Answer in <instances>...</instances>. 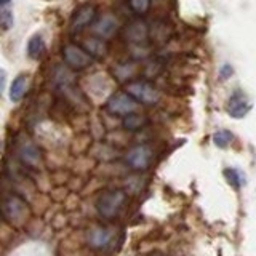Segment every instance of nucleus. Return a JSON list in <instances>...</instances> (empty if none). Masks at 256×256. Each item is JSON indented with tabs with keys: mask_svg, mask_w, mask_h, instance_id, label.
Listing matches in <instances>:
<instances>
[{
	"mask_svg": "<svg viewBox=\"0 0 256 256\" xmlns=\"http://www.w3.org/2000/svg\"><path fill=\"white\" fill-rule=\"evenodd\" d=\"M126 202V194L122 189H114V190H108L98 198V213L106 220H112L122 212V208L125 206Z\"/></svg>",
	"mask_w": 256,
	"mask_h": 256,
	"instance_id": "obj_1",
	"label": "nucleus"
},
{
	"mask_svg": "<svg viewBox=\"0 0 256 256\" xmlns=\"http://www.w3.org/2000/svg\"><path fill=\"white\" fill-rule=\"evenodd\" d=\"M125 92L130 93L136 101L142 104H156L160 98L154 85L146 82V80H136V82L126 84Z\"/></svg>",
	"mask_w": 256,
	"mask_h": 256,
	"instance_id": "obj_2",
	"label": "nucleus"
},
{
	"mask_svg": "<svg viewBox=\"0 0 256 256\" xmlns=\"http://www.w3.org/2000/svg\"><path fill=\"white\" fill-rule=\"evenodd\" d=\"M106 109L110 112V114H116V116H130L134 114L136 110V100L130 93L126 92H117L110 96L106 104Z\"/></svg>",
	"mask_w": 256,
	"mask_h": 256,
	"instance_id": "obj_3",
	"label": "nucleus"
},
{
	"mask_svg": "<svg viewBox=\"0 0 256 256\" xmlns=\"http://www.w3.org/2000/svg\"><path fill=\"white\" fill-rule=\"evenodd\" d=\"M62 58L69 68L78 70V69H85L86 66H90L93 56L86 50H84V48H80L74 44H68L62 48Z\"/></svg>",
	"mask_w": 256,
	"mask_h": 256,
	"instance_id": "obj_4",
	"label": "nucleus"
},
{
	"mask_svg": "<svg viewBox=\"0 0 256 256\" xmlns=\"http://www.w3.org/2000/svg\"><path fill=\"white\" fill-rule=\"evenodd\" d=\"M28 213L26 202L18 197V196H8L4 200V216L6 221H10L12 224L24 221V216Z\"/></svg>",
	"mask_w": 256,
	"mask_h": 256,
	"instance_id": "obj_5",
	"label": "nucleus"
},
{
	"mask_svg": "<svg viewBox=\"0 0 256 256\" xmlns=\"http://www.w3.org/2000/svg\"><path fill=\"white\" fill-rule=\"evenodd\" d=\"M16 152H18L20 160L28 166H37L40 164V150L34 144V141H30L26 136L16 141Z\"/></svg>",
	"mask_w": 256,
	"mask_h": 256,
	"instance_id": "obj_6",
	"label": "nucleus"
},
{
	"mask_svg": "<svg viewBox=\"0 0 256 256\" xmlns=\"http://www.w3.org/2000/svg\"><path fill=\"white\" fill-rule=\"evenodd\" d=\"M125 160L126 165L136 172L148 170L152 162V150L148 146H134L133 149L128 150Z\"/></svg>",
	"mask_w": 256,
	"mask_h": 256,
	"instance_id": "obj_7",
	"label": "nucleus"
},
{
	"mask_svg": "<svg viewBox=\"0 0 256 256\" xmlns=\"http://www.w3.org/2000/svg\"><path fill=\"white\" fill-rule=\"evenodd\" d=\"M96 18V8L92 5H85L82 8H78L76 12V14L72 16V21H70V30L72 32H78L85 28H88L90 24H93Z\"/></svg>",
	"mask_w": 256,
	"mask_h": 256,
	"instance_id": "obj_8",
	"label": "nucleus"
},
{
	"mask_svg": "<svg viewBox=\"0 0 256 256\" xmlns=\"http://www.w3.org/2000/svg\"><path fill=\"white\" fill-rule=\"evenodd\" d=\"M252 104L248 101L246 96L242 93V92H236L234 94L230 96L229 100V104H228V112L236 118H240L248 114V110H250Z\"/></svg>",
	"mask_w": 256,
	"mask_h": 256,
	"instance_id": "obj_9",
	"label": "nucleus"
},
{
	"mask_svg": "<svg viewBox=\"0 0 256 256\" xmlns=\"http://www.w3.org/2000/svg\"><path fill=\"white\" fill-rule=\"evenodd\" d=\"M112 242V232L106 228H93L88 232V245L94 250H106Z\"/></svg>",
	"mask_w": 256,
	"mask_h": 256,
	"instance_id": "obj_10",
	"label": "nucleus"
},
{
	"mask_svg": "<svg viewBox=\"0 0 256 256\" xmlns=\"http://www.w3.org/2000/svg\"><path fill=\"white\" fill-rule=\"evenodd\" d=\"M117 29V22H116V18L110 14H104L100 21L94 22V32L98 37H102V38H109L112 37V34L116 32Z\"/></svg>",
	"mask_w": 256,
	"mask_h": 256,
	"instance_id": "obj_11",
	"label": "nucleus"
},
{
	"mask_svg": "<svg viewBox=\"0 0 256 256\" xmlns=\"http://www.w3.org/2000/svg\"><path fill=\"white\" fill-rule=\"evenodd\" d=\"M45 50V42H44V38L40 34H36V36H32L29 38V42H28V56L30 60H37L42 56Z\"/></svg>",
	"mask_w": 256,
	"mask_h": 256,
	"instance_id": "obj_12",
	"label": "nucleus"
},
{
	"mask_svg": "<svg viewBox=\"0 0 256 256\" xmlns=\"http://www.w3.org/2000/svg\"><path fill=\"white\" fill-rule=\"evenodd\" d=\"M26 90H28V77L24 74H21V76L16 77L12 84V88H10L12 101H20L24 96V93H26Z\"/></svg>",
	"mask_w": 256,
	"mask_h": 256,
	"instance_id": "obj_13",
	"label": "nucleus"
},
{
	"mask_svg": "<svg viewBox=\"0 0 256 256\" xmlns=\"http://www.w3.org/2000/svg\"><path fill=\"white\" fill-rule=\"evenodd\" d=\"M148 36V28L146 24H142L141 21L133 22L130 28L126 29V38L132 40V42H141Z\"/></svg>",
	"mask_w": 256,
	"mask_h": 256,
	"instance_id": "obj_14",
	"label": "nucleus"
},
{
	"mask_svg": "<svg viewBox=\"0 0 256 256\" xmlns=\"http://www.w3.org/2000/svg\"><path fill=\"white\" fill-rule=\"evenodd\" d=\"M85 48L92 56H104L106 54V45L102 44V40L98 37H90L85 40Z\"/></svg>",
	"mask_w": 256,
	"mask_h": 256,
	"instance_id": "obj_15",
	"label": "nucleus"
},
{
	"mask_svg": "<svg viewBox=\"0 0 256 256\" xmlns=\"http://www.w3.org/2000/svg\"><path fill=\"white\" fill-rule=\"evenodd\" d=\"M146 122H148L146 117H141L138 114H130V116L125 117L124 126L130 132H136V130H140V128H142L144 125H146Z\"/></svg>",
	"mask_w": 256,
	"mask_h": 256,
	"instance_id": "obj_16",
	"label": "nucleus"
},
{
	"mask_svg": "<svg viewBox=\"0 0 256 256\" xmlns=\"http://www.w3.org/2000/svg\"><path fill=\"white\" fill-rule=\"evenodd\" d=\"M213 141H214V144L218 148H226L228 144L232 141V133L230 132H226V130H221L218 133H214Z\"/></svg>",
	"mask_w": 256,
	"mask_h": 256,
	"instance_id": "obj_17",
	"label": "nucleus"
},
{
	"mask_svg": "<svg viewBox=\"0 0 256 256\" xmlns=\"http://www.w3.org/2000/svg\"><path fill=\"white\" fill-rule=\"evenodd\" d=\"M130 6L136 14H144L149 10L150 0H130Z\"/></svg>",
	"mask_w": 256,
	"mask_h": 256,
	"instance_id": "obj_18",
	"label": "nucleus"
},
{
	"mask_svg": "<svg viewBox=\"0 0 256 256\" xmlns=\"http://www.w3.org/2000/svg\"><path fill=\"white\" fill-rule=\"evenodd\" d=\"M226 176H228V181L232 184L234 188H240L242 186V176L238 174V172L236 170H226Z\"/></svg>",
	"mask_w": 256,
	"mask_h": 256,
	"instance_id": "obj_19",
	"label": "nucleus"
},
{
	"mask_svg": "<svg viewBox=\"0 0 256 256\" xmlns=\"http://www.w3.org/2000/svg\"><path fill=\"white\" fill-rule=\"evenodd\" d=\"M13 24V16L10 14V12L6 10V8H4V12H2V26L4 29H8Z\"/></svg>",
	"mask_w": 256,
	"mask_h": 256,
	"instance_id": "obj_20",
	"label": "nucleus"
},
{
	"mask_svg": "<svg viewBox=\"0 0 256 256\" xmlns=\"http://www.w3.org/2000/svg\"><path fill=\"white\" fill-rule=\"evenodd\" d=\"M8 2H10V0H0V4H2L4 6H5V5H6Z\"/></svg>",
	"mask_w": 256,
	"mask_h": 256,
	"instance_id": "obj_21",
	"label": "nucleus"
},
{
	"mask_svg": "<svg viewBox=\"0 0 256 256\" xmlns=\"http://www.w3.org/2000/svg\"><path fill=\"white\" fill-rule=\"evenodd\" d=\"M149 256H162L160 253H152V254H149Z\"/></svg>",
	"mask_w": 256,
	"mask_h": 256,
	"instance_id": "obj_22",
	"label": "nucleus"
}]
</instances>
